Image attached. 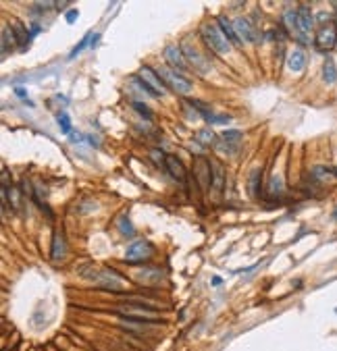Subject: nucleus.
<instances>
[{
    "instance_id": "obj_1",
    "label": "nucleus",
    "mask_w": 337,
    "mask_h": 351,
    "mask_svg": "<svg viewBox=\"0 0 337 351\" xmlns=\"http://www.w3.org/2000/svg\"><path fill=\"white\" fill-rule=\"evenodd\" d=\"M119 314L123 316V318L140 320V322H146V324H158L160 322V316L156 312V306L148 304V302H142V300H131V302L123 304L119 308Z\"/></svg>"
},
{
    "instance_id": "obj_2",
    "label": "nucleus",
    "mask_w": 337,
    "mask_h": 351,
    "mask_svg": "<svg viewBox=\"0 0 337 351\" xmlns=\"http://www.w3.org/2000/svg\"><path fill=\"white\" fill-rule=\"evenodd\" d=\"M200 36L202 40H204V44L214 52V54L218 56H227L231 52V42L225 38V33L221 31V27H218V23H204L200 27Z\"/></svg>"
},
{
    "instance_id": "obj_3",
    "label": "nucleus",
    "mask_w": 337,
    "mask_h": 351,
    "mask_svg": "<svg viewBox=\"0 0 337 351\" xmlns=\"http://www.w3.org/2000/svg\"><path fill=\"white\" fill-rule=\"evenodd\" d=\"M136 77L144 83L146 90L152 94V98H162V96H166V85L162 83V79L158 77V73L154 71L152 67H142Z\"/></svg>"
},
{
    "instance_id": "obj_4",
    "label": "nucleus",
    "mask_w": 337,
    "mask_h": 351,
    "mask_svg": "<svg viewBox=\"0 0 337 351\" xmlns=\"http://www.w3.org/2000/svg\"><path fill=\"white\" fill-rule=\"evenodd\" d=\"M156 73H158V77L162 79V83H164L166 87H171L173 92H177V94H190V92H192V81L185 79L181 73L173 71V69L160 67Z\"/></svg>"
},
{
    "instance_id": "obj_5",
    "label": "nucleus",
    "mask_w": 337,
    "mask_h": 351,
    "mask_svg": "<svg viewBox=\"0 0 337 351\" xmlns=\"http://www.w3.org/2000/svg\"><path fill=\"white\" fill-rule=\"evenodd\" d=\"M181 50H183V54H185V58H188V65L194 69V71H198V73H208L210 71V63L206 61V56L202 54V52L196 48V46H192V44H181Z\"/></svg>"
},
{
    "instance_id": "obj_6",
    "label": "nucleus",
    "mask_w": 337,
    "mask_h": 351,
    "mask_svg": "<svg viewBox=\"0 0 337 351\" xmlns=\"http://www.w3.org/2000/svg\"><path fill=\"white\" fill-rule=\"evenodd\" d=\"M152 245H150L148 241H144V239H140V241H133L129 248H127V252H125V262L127 264H138V262H144V260H148L150 256H152Z\"/></svg>"
},
{
    "instance_id": "obj_7",
    "label": "nucleus",
    "mask_w": 337,
    "mask_h": 351,
    "mask_svg": "<svg viewBox=\"0 0 337 351\" xmlns=\"http://www.w3.org/2000/svg\"><path fill=\"white\" fill-rule=\"evenodd\" d=\"M233 27H235V31H238L242 44H258L260 42L258 29L252 25L246 17H238V19H233Z\"/></svg>"
},
{
    "instance_id": "obj_8",
    "label": "nucleus",
    "mask_w": 337,
    "mask_h": 351,
    "mask_svg": "<svg viewBox=\"0 0 337 351\" xmlns=\"http://www.w3.org/2000/svg\"><path fill=\"white\" fill-rule=\"evenodd\" d=\"M96 287H100V289H106V291H113V293H117V291H123L125 289V283H123V276L121 274H117L115 270H102L98 276H96Z\"/></svg>"
},
{
    "instance_id": "obj_9",
    "label": "nucleus",
    "mask_w": 337,
    "mask_h": 351,
    "mask_svg": "<svg viewBox=\"0 0 337 351\" xmlns=\"http://www.w3.org/2000/svg\"><path fill=\"white\" fill-rule=\"evenodd\" d=\"M314 44L321 50H331L337 46V27L335 23H323L321 29L316 31L314 36Z\"/></svg>"
},
{
    "instance_id": "obj_10",
    "label": "nucleus",
    "mask_w": 337,
    "mask_h": 351,
    "mask_svg": "<svg viewBox=\"0 0 337 351\" xmlns=\"http://www.w3.org/2000/svg\"><path fill=\"white\" fill-rule=\"evenodd\" d=\"M164 61L168 63V69H173V71H185L190 65H188V58H185L183 54V50L179 46H166L164 48Z\"/></svg>"
},
{
    "instance_id": "obj_11",
    "label": "nucleus",
    "mask_w": 337,
    "mask_h": 351,
    "mask_svg": "<svg viewBox=\"0 0 337 351\" xmlns=\"http://www.w3.org/2000/svg\"><path fill=\"white\" fill-rule=\"evenodd\" d=\"M194 179L202 187V191H206L212 185V174H210V160L206 158H198V162L194 166Z\"/></svg>"
},
{
    "instance_id": "obj_12",
    "label": "nucleus",
    "mask_w": 337,
    "mask_h": 351,
    "mask_svg": "<svg viewBox=\"0 0 337 351\" xmlns=\"http://www.w3.org/2000/svg\"><path fill=\"white\" fill-rule=\"evenodd\" d=\"M164 168L166 172L171 174V177L179 183H185V179H188V170H185L183 162L179 160L177 156H166V160H164Z\"/></svg>"
},
{
    "instance_id": "obj_13",
    "label": "nucleus",
    "mask_w": 337,
    "mask_h": 351,
    "mask_svg": "<svg viewBox=\"0 0 337 351\" xmlns=\"http://www.w3.org/2000/svg\"><path fill=\"white\" fill-rule=\"evenodd\" d=\"M312 25H314V17H312L310 9L308 7H300L298 9V36H300V40H306L304 36H306V33H310Z\"/></svg>"
},
{
    "instance_id": "obj_14",
    "label": "nucleus",
    "mask_w": 337,
    "mask_h": 351,
    "mask_svg": "<svg viewBox=\"0 0 337 351\" xmlns=\"http://www.w3.org/2000/svg\"><path fill=\"white\" fill-rule=\"evenodd\" d=\"M216 23H218V27H221V31L225 33V38L231 42V46H242V40H240L238 31H235V27H233V21H229L225 15H221L216 19Z\"/></svg>"
},
{
    "instance_id": "obj_15",
    "label": "nucleus",
    "mask_w": 337,
    "mask_h": 351,
    "mask_svg": "<svg viewBox=\"0 0 337 351\" xmlns=\"http://www.w3.org/2000/svg\"><path fill=\"white\" fill-rule=\"evenodd\" d=\"M136 278L140 280L142 285H160L162 283V278H164V274L158 270V268H144V270H140L138 274H136Z\"/></svg>"
},
{
    "instance_id": "obj_16",
    "label": "nucleus",
    "mask_w": 337,
    "mask_h": 351,
    "mask_svg": "<svg viewBox=\"0 0 337 351\" xmlns=\"http://www.w3.org/2000/svg\"><path fill=\"white\" fill-rule=\"evenodd\" d=\"M288 69L292 73H302L306 69V54L300 48H296L294 52H290L288 56Z\"/></svg>"
},
{
    "instance_id": "obj_17",
    "label": "nucleus",
    "mask_w": 337,
    "mask_h": 351,
    "mask_svg": "<svg viewBox=\"0 0 337 351\" xmlns=\"http://www.w3.org/2000/svg\"><path fill=\"white\" fill-rule=\"evenodd\" d=\"M210 174H212V189L221 191L225 185V168L218 160H210Z\"/></svg>"
},
{
    "instance_id": "obj_18",
    "label": "nucleus",
    "mask_w": 337,
    "mask_h": 351,
    "mask_svg": "<svg viewBox=\"0 0 337 351\" xmlns=\"http://www.w3.org/2000/svg\"><path fill=\"white\" fill-rule=\"evenodd\" d=\"M13 36H15V40H17V46H21V48H25V46H29V42H31V36H29V31H27V27L21 23V21H13Z\"/></svg>"
},
{
    "instance_id": "obj_19",
    "label": "nucleus",
    "mask_w": 337,
    "mask_h": 351,
    "mask_svg": "<svg viewBox=\"0 0 337 351\" xmlns=\"http://www.w3.org/2000/svg\"><path fill=\"white\" fill-rule=\"evenodd\" d=\"M67 254V241L63 237V233H54V239H52V260L59 262L63 260Z\"/></svg>"
},
{
    "instance_id": "obj_20",
    "label": "nucleus",
    "mask_w": 337,
    "mask_h": 351,
    "mask_svg": "<svg viewBox=\"0 0 337 351\" xmlns=\"http://www.w3.org/2000/svg\"><path fill=\"white\" fill-rule=\"evenodd\" d=\"M323 81L333 85L337 81V67H335V61L333 58H327L325 65H323Z\"/></svg>"
},
{
    "instance_id": "obj_21",
    "label": "nucleus",
    "mask_w": 337,
    "mask_h": 351,
    "mask_svg": "<svg viewBox=\"0 0 337 351\" xmlns=\"http://www.w3.org/2000/svg\"><path fill=\"white\" fill-rule=\"evenodd\" d=\"M260 168H254L250 172V181H248V185H250V194H252V198H258L260 196Z\"/></svg>"
},
{
    "instance_id": "obj_22",
    "label": "nucleus",
    "mask_w": 337,
    "mask_h": 351,
    "mask_svg": "<svg viewBox=\"0 0 337 351\" xmlns=\"http://www.w3.org/2000/svg\"><path fill=\"white\" fill-rule=\"evenodd\" d=\"M312 177H314V181H318V183H325V181L335 179V170L325 168V166H314V168H312Z\"/></svg>"
},
{
    "instance_id": "obj_23",
    "label": "nucleus",
    "mask_w": 337,
    "mask_h": 351,
    "mask_svg": "<svg viewBox=\"0 0 337 351\" xmlns=\"http://www.w3.org/2000/svg\"><path fill=\"white\" fill-rule=\"evenodd\" d=\"M283 25L288 27V33H298V11H285Z\"/></svg>"
},
{
    "instance_id": "obj_24",
    "label": "nucleus",
    "mask_w": 337,
    "mask_h": 351,
    "mask_svg": "<svg viewBox=\"0 0 337 351\" xmlns=\"http://www.w3.org/2000/svg\"><path fill=\"white\" fill-rule=\"evenodd\" d=\"M196 142L198 144H202V146H212V144H216V135H214V131L212 129H200L198 133H196Z\"/></svg>"
},
{
    "instance_id": "obj_25",
    "label": "nucleus",
    "mask_w": 337,
    "mask_h": 351,
    "mask_svg": "<svg viewBox=\"0 0 337 351\" xmlns=\"http://www.w3.org/2000/svg\"><path fill=\"white\" fill-rule=\"evenodd\" d=\"M283 194V179L279 174H273L268 179V196H281Z\"/></svg>"
},
{
    "instance_id": "obj_26",
    "label": "nucleus",
    "mask_w": 337,
    "mask_h": 351,
    "mask_svg": "<svg viewBox=\"0 0 337 351\" xmlns=\"http://www.w3.org/2000/svg\"><path fill=\"white\" fill-rule=\"evenodd\" d=\"M13 44H17V40H15V36H13V29H9V27L5 25V27H3V56H7V52H9V48H11Z\"/></svg>"
},
{
    "instance_id": "obj_27",
    "label": "nucleus",
    "mask_w": 337,
    "mask_h": 351,
    "mask_svg": "<svg viewBox=\"0 0 337 351\" xmlns=\"http://www.w3.org/2000/svg\"><path fill=\"white\" fill-rule=\"evenodd\" d=\"M57 123H59V127H61L63 133L71 135V121H69V114H67V112H59V114H57Z\"/></svg>"
},
{
    "instance_id": "obj_28",
    "label": "nucleus",
    "mask_w": 337,
    "mask_h": 351,
    "mask_svg": "<svg viewBox=\"0 0 337 351\" xmlns=\"http://www.w3.org/2000/svg\"><path fill=\"white\" fill-rule=\"evenodd\" d=\"M242 137H244V133L242 131H235V129H225L223 135H221V139H225V142H231V144H240Z\"/></svg>"
},
{
    "instance_id": "obj_29",
    "label": "nucleus",
    "mask_w": 337,
    "mask_h": 351,
    "mask_svg": "<svg viewBox=\"0 0 337 351\" xmlns=\"http://www.w3.org/2000/svg\"><path fill=\"white\" fill-rule=\"evenodd\" d=\"M216 150H221L223 154L231 156V154H235V152L240 150V144H231V142H225V139H221V142L216 144Z\"/></svg>"
},
{
    "instance_id": "obj_30",
    "label": "nucleus",
    "mask_w": 337,
    "mask_h": 351,
    "mask_svg": "<svg viewBox=\"0 0 337 351\" xmlns=\"http://www.w3.org/2000/svg\"><path fill=\"white\" fill-rule=\"evenodd\" d=\"M9 200H11V208H13V210H19V208H21L19 189H17V187H11V189H9Z\"/></svg>"
},
{
    "instance_id": "obj_31",
    "label": "nucleus",
    "mask_w": 337,
    "mask_h": 351,
    "mask_svg": "<svg viewBox=\"0 0 337 351\" xmlns=\"http://www.w3.org/2000/svg\"><path fill=\"white\" fill-rule=\"evenodd\" d=\"M133 108L138 110V114H142L144 119H152V110H150L144 102H140V100H133Z\"/></svg>"
},
{
    "instance_id": "obj_32",
    "label": "nucleus",
    "mask_w": 337,
    "mask_h": 351,
    "mask_svg": "<svg viewBox=\"0 0 337 351\" xmlns=\"http://www.w3.org/2000/svg\"><path fill=\"white\" fill-rule=\"evenodd\" d=\"M119 229H121L123 235H133V226H131L127 214H121V218H119Z\"/></svg>"
},
{
    "instance_id": "obj_33",
    "label": "nucleus",
    "mask_w": 337,
    "mask_h": 351,
    "mask_svg": "<svg viewBox=\"0 0 337 351\" xmlns=\"http://www.w3.org/2000/svg\"><path fill=\"white\" fill-rule=\"evenodd\" d=\"M90 36H92V33H90ZM90 36H86V38H83V40H81V42H79V44H77V46H75V48L71 50V54H69V58H75V56L79 54V52H81L83 48H86V44L90 42Z\"/></svg>"
},
{
    "instance_id": "obj_34",
    "label": "nucleus",
    "mask_w": 337,
    "mask_h": 351,
    "mask_svg": "<svg viewBox=\"0 0 337 351\" xmlns=\"http://www.w3.org/2000/svg\"><path fill=\"white\" fill-rule=\"evenodd\" d=\"M152 160L156 162V164H162L164 166V160H166V156L160 152V150H152Z\"/></svg>"
},
{
    "instance_id": "obj_35",
    "label": "nucleus",
    "mask_w": 337,
    "mask_h": 351,
    "mask_svg": "<svg viewBox=\"0 0 337 351\" xmlns=\"http://www.w3.org/2000/svg\"><path fill=\"white\" fill-rule=\"evenodd\" d=\"M190 150H192V152H196L198 156H204V154H206V148H204V146H202V144H198V142H192V146H190Z\"/></svg>"
},
{
    "instance_id": "obj_36",
    "label": "nucleus",
    "mask_w": 337,
    "mask_h": 351,
    "mask_svg": "<svg viewBox=\"0 0 337 351\" xmlns=\"http://www.w3.org/2000/svg\"><path fill=\"white\" fill-rule=\"evenodd\" d=\"M77 11L75 9H71V11H67V23H75V19H77Z\"/></svg>"
},
{
    "instance_id": "obj_37",
    "label": "nucleus",
    "mask_w": 337,
    "mask_h": 351,
    "mask_svg": "<svg viewBox=\"0 0 337 351\" xmlns=\"http://www.w3.org/2000/svg\"><path fill=\"white\" fill-rule=\"evenodd\" d=\"M42 31V27H40V23H31V36H38V33Z\"/></svg>"
},
{
    "instance_id": "obj_38",
    "label": "nucleus",
    "mask_w": 337,
    "mask_h": 351,
    "mask_svg": "<svg viewBox=\"0 0 337 351\" xmlns=\"http://www.w3.org/2000/svg\"><path fill=\"white\" fill-rule=\"evenodd\" d=\"M15 94L19 96V98H23V100H25V90H23V87H17V90H15Z\"/></svg>"
},
{
    "instance_id": "obj_39",
    "label": "nucleus",
    "mask_w": 337,
    "mask_h": 351,
    "mask_svg": "<svg viewBox=\"0 0 337 351\" xmlns=\"http://www.w3.org/2000/svg\"><path fill=\"white\" fill-rule=\"evenodd\" d=\"M212 285H221V276H214L212 278Z\"/></svg>"
},
{
    "instance_id": "obj_40",
    "label": "nucleus",
    "mask_w": 337,
    "mask_h": 351,
    "mask_svg": "<svg viewBox=\"0 0 337 351\" xmlns=\"http://www.w3.org/2000/svg\"><path fill=\"white\" fill-rule=\"evenodd\" d=\"M335 27H337V13H335Z\"/></svg>"
},
{
    "instance_id": "obj_41",
    "label": "nucleus",
    "mask_w": 337,
    "mask_h": 351,
    "mask_svg": "<svg viewBox=\"0 0 337 351\" xmlns=\"http://www.w3.org/2000/svg\"><path fill=\"white\" fill-rule=\"evenodd\" d=\"M335 218H337V210H335Z\"/></svg>"
}]
</instances>
